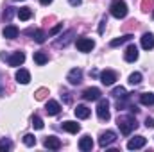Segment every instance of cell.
<instances>
[{"label": "cell", "instance_id": "14", "mask_svg": "<svg viewBox=\"0 0 154 152\" xmlns=\"http://www.w3.org/2000/svg\"><path fill=\"white\" fill-rule=\"evenodd\" d=\"M45 111L50 114V116H56V114L61 111V106H59V102H56V100H48L47 106H45Z\"/></svg>", "mask_w": 154, "mask_h": 152}, {"label": "cell", "instance_id": "10", "mask_svg": "<svg viewBox=\"0 0 154 152\" xmlns=\"http://www.w3.org/2000/svg\"><path fill=\"white\" fill-rule=\"evenodd\" d=\"M124 57H125L127 63H134V61L138 59V48H136V45H129V47L125 48Z\"/></svg>", "mask_w": 154, "mask_h": 152}, {"label": "cell", "instance_id": "22", "mask_svg": "<svg viewBox=\"0 0 154 152\" xmlns=\"http://www.w3.org/2000/svg\"><path fill=\"white\" fill-rule=\"evenodd\" d=\"M34 61L38 63L39 66H41V65H47V63H48V56H47L45 52H34Z\"/></svg>", "mask_w": 154, "mask_h": 152}, {"label": "cell", "instance_id": "32", "mask_svg": "<svg viewBox=\"0 0 154 152\" xmlns=\"http://www.w3.org/2000/svg\"><path fill=\"white\" fill-rule=\"evenodd\" d=\"M0 147H2V149H11V141H9V140H2V141H0Z\"/></svg>", "mask_w": 154, "mask_h": 152}, {"label": "cell", "instance_id": "33", "mask_svg": "<svg viewBox=\"0 0 154 152\" xmlns=\"http://www.w3.org/2000/svg\"><path fill=\"white\" fill-rule=\"evenodd\" d=\"M145 127H147V129H154V120L152 118H147V120H145Z\"/></svg>", "mask_w": 154, "mask_h": 152}, {"label": "cell", "instance_id": "17", "mask_svg": "<svg viewBox=\"0 0 154 152\" xmlns=\"http://www.w3.org/2000/svg\"><path fill=\"white\" fill-rule=\"evenodd\" d=\"M2 34H4V38H7V39H14L18 36V27L16 25H7V27H4Z\"/></svg>", "mask_w": 154, "mask_h": 152}, {"label": "cell", "instance_id": "12", "mask_svg": "<svg viewBox=\"0 0 154 152\" xmlns=\"http://www.w3.org/2000/svg\"><path fill=\"white\" fill-rule=\"evenodd\" d=\"M43 145H45L47 149H52V150L61 149V141H59V138H56V136H48V138H45Z\"/></svg>", "mask_w": 154, "mask_h": 152}, {"label": "cell", "instance_id": "6", "mask_svg": "<svg viewBox=\"0 0 154 152\" xmlns=\"http://www.w3.org/2000/svg\"><path fill=\"white\" fill-rule=\"evenodd\" d=\"M145 143H147V140H145L143 136H134V138H131V140H129L127 149H129V150H138V149L145 147Z\"/></svg>", "mask_w": 154, "mask_h": 152}, {"label": "cell", "instance_id": "2", "mask_svg": "<svg viewBox=\"0 0 154 152\" xmlns=\"http://www.w3.org/2000/svg\"><path fill=\"white\" fill-rule=\"evenodd\" d=\"M109 11H111V14H113L115 18H118V20L127 16V5H125V2H124V0H113V4H111Z\"/></svg>", "mask_w": 154, "mask_h": 152}, {"label": "cell", "instance_id": "3", "mask_svg": "<svg viewBox=\"0 0 154 152\" xmlns=\"http://www.w3.org/2000/svg\"><path fill=\"white\" fill-rule=\"evenodd\" d=\"M97 116L102 120V122H108L109 120V102L106 99H99V104H97Z\"/></svg>", "mask_w": 154, "mask_h": 152}, {"label": "cell", "instance_id": "30", "mask_svg": "<svg viewBox=\"0 0 154 152\" xmlns=\"http://www.w3.org/2000/svg\"><path fill=\"white\" fill-rule=\"evenodd\" d=\"M154 5V0H142V11H149Z\"/></svg>", "mask_w": 154, "mask_h": 152}, {"label": "cell", "instance_id": "23", "mask_svg": "<svg viewBox=\"0 0 154 152\" xmlns=\"http://www.w3.org/2000/svg\"><path fill=\"white\" fill-rule=\"evenodd\" d=\"M131 39H133V36H131V34H125V36H120V38L113 39L109 45H111V47H118V45H122V43H125V41H131Z\"/></svg>", "mask_w": 154, "mask_h": 152}, {"label": "cell", "instance_id": "4", "mask_svg": "<svg viewBox=\"0 0 154 152\" xmlns=\"http://www.w3.org/2000/svg\"><path fill=\"white\" fill-rule=\"evenodd\" d=\"M115 141H116V132H113V131H106V132H102L100 138H99V145H100V147H109V145L115 143Z\"/></svg>", "mask_w": 154, "mask_h": 152}, {"label": "cell", "instance_id": "19", "mask_svg": "<svg viewBox=\"0 0 154 152\" xmlns=\"http://www.w3.org/2000/svg\"><path fill=\"white\" fill-rule=\"evenodd\" d=\"M90 114H91V111H90L86 106H77L75 108V116L77 118H82V120H84V118H88Z\"/></svg>", "mask_w": 154, "mask_h": 152}, {"label": "cell", "instance_id": "21", "mask_svg": "<svg viewBox=\"0 0 154 152\" xmlns=\"http://www.w3.org/2000/svg\"><path fill=\"white\" fill-rule=\"evenodd\" d=\"M140 102L143 106H152L154 104V93H142L140 95Z\"/></svg>", "mask_w": 154, "mask_h": 152}, {"label": "cell", "instance_id": "28", "mask_svg": "<svg viewBox=\"0 0 154 152\" xmlns=\"http://www.w3.org/2000/svg\"><path fill=\"white\" fill-rule=\"evenodd\" d=\"M45 38H47V34H45L43 31H36V32H34V41H36V43H43Z\"/></svg>", "mask_w": 154, "mask_h": 152}, {"label": "cell", "instance_id": "9", "mask_svg": "<svg viewBox=\"0 0 154 152\" xmlns=\"http://www.w3.org/2000/svg\"><path fill=\"white\" fill-rule=\"evenodd\" d=\"M66 81L70 82V84H79L81 81H82V70L81 68H72L70 70V74H68V77H66Z\"/></svg>", "mask_w": 154, "mask_h": 152}, {"label": "cell", "instance_id": "20", "mask_svg": "<svg viewBox=\"0 0 154 152\" xmlns=\"http://www.w3.org/2000/svg\"><path fill=\"white\" fill-rule=\"evenodd\" d=\"M16 14H18V18H20L22 22H27V20H29V18L32 16V11H31L29 7H22V9H20L18 13H16Z\"/></svg>", "mask_w": 154, "mask_h": 152}, {"label": "cell", "instance_id": "29", "mask_svg": "<svg viewBox=\"0 0 154 152\" xmlns=\"http://www.w3.org/2000/svg\"><path fill=\"white\" fill-rule=\"evenodd\" d=\"M32 127H34V129H43V120H41L39 116H34V118H32Z\"/></svg>", "mask_w": 154, "mask_h": 152}, {"label": "cell", "instance_id": "18", "mask_svg": "<svg viewBox=\"0 0 154 152\" xmlns=\"http://www.w3.org/2000/svg\"><path fill=\"white\" fill-rule=\"evenodd\" d=\"M79 149H81V150H91V149H93V140H91V138H90V136H82V138H81V141H79Z\"/></svg>", "mask_w": 154, "mask_h": 152}, {"label": "cell", "instance_id": "25", "mask_svg": "<svg viewBox=\"0 0 154 152\" xmlns=\"http://www.w3.org/2000/svg\"><path fill=\"white\" fill-rule=\"evenodd\" d=\"M140 82H142V74H140V72H134V74L129 75V84L136 86V84H140Z\"/></svg>", "mask_w": 154, "mask_h": 152}, {"label": "cell", "instance_id": "26", "mask_svg": "<svg viewBox=\"0 0 154 152\" xmlns=\"http://www.w3.org/2000/svg\"><path fill=\"white\" fill-rule=\"evenodd\" d=\"M23 143H25L27 147H34V145H36V136H34V134H25V136H23Z\"/></svg>", "mask_w": 154, "mask_h": 152}, {"label": "cell", "instance_id": "27", "mask_svg": "<svg viewBox=\"0 0 154 152\" xmlns=\"http://www.w3.org/2000/svg\"><path fill=\"white\" fill-rule=\"evenodd\" d=\"M47 95H48V90H47V88H41V90H38V91L34 93L36 100H45V99H47Z\"/></svg>", "mask_w": 154, "mask_h": 152}, {"label": "cell", "instance_id": "1", "mask_svg": "<svg viewBox=\"0 0 154 152\" xmlns=\"http://www.w3.org/2000/svg\"><path fill=\"white\" fill-rule=\"evenodd\" d=\"M118 127H120V132L124 136H129L131 131H134L138 127V123H136L134 116H131V114L129 116H118Z\"/></svg>", "mask_w": 154, "mask_h": 152}, {"label": "cell", "instance_id": "36", "mask_svg": "<svg viewBox=\"0 0 154 152\" xmlns=\"http://www.w3.org/2000/svg\"><path fill=\"white\" fill-rule=\"evenodd\" d=\"M68 2H70L74 7H77V5H81V2H82V0H68Z\"/></svg>", "mask_w": 154, "mask_h": 152}, {"label": "cell", "instance_id": "39", "mask_svg": "<svg viewBox=\"0 0 154 152\" xmlns=\"http://www.w3.org/2000/svg\"><path fill=\"white\" fill-rule=\"evenodd\" d=\"M152 16H154V14H152Z\"/></svg>", "mask_w": 154, "mask_h": 152}, {"label": "cell", "instance_id": "24", "mask_svg": "<svg viewBox=\"0 0 154 152\" xmlns=\"http://www.w3.org/2000/svg\"><path fill=\"white\" fill-rule=\"evenodd\" d=\"M113 97L115 99H127V91H125V88H122V86H118L113 90Z\"/></svg>", "mask_w": 154, "mask_h": 152}, {"label": "cell", "instance_id": "8", "mask_svg": "<svg viewBox=\"0 0 154 152\" xmlns=\"http://www.w3.org/2000/svg\"><path fill=\"white\" fill-rule=\"evenodd\" d=\"M82 99L84 100H99L100 99V90L99 88H86L82 91Z\"/></svg>", "mask_w": 154, "mask_h": 152}, {"label": "cell", "instance_id": "5", "mask_svg": "<svg viewBox=\"0 0 154 152\" xmlns=\"http://www.w3.org/2000/svg\"><path fill=\"white\" fill-rule=\"evenodd\" d=\"M77 48L81 50V52H91L93 50V47H95V41L91 38H79L75 41Z\"/></svg>", "mask_w": 154, "mask_h": 152}, {"label": "cell", "instance_id": "13", "mask_svg": "<svg viewBox=\"0 0 154 152\" xmlns=\"http://www.w3.org/2000/svg\"><path fill=\"white\" fill-rule=\"evenodd\" d=\"M63 129L66 132H70V134H77L81 131V125L77 122H74V120H66V122H63Z\"/></svg>", "mask_w": 154, "mask_h": 152}, {"label": "cell", "instance_id": "35", "mask_svg": "<svg viewBox=\"0 0 154 152\" xmlns=\"http://www.w3.org/2000/svg\"><path fill=\"white\" fill-rule=\"evenodd\" d=\"M108 22H106V18H102V22H100V27H99V32H104V25H106Z\"/></svg>", "mask_w": 154, "mask_h": 152}, {"label": "cell", "instance_id": "38", "mask_svg": "<svg viewBox=\"0 0 154 152\" xmlns=\"http://www.w3.org/2000/svg\"><path fill=\"white\" fill-rule=\"evenodd\" d=\"M14 2H18V0H14Z\"/></svg>", "mask_w": 154, "mask_h": 152}, {"label": "cell", "instance_id": "15", "mask_svg": "<svg viewBox=\"0 0 154 152\" xmlns=\"http://www.w3.org/2000/svg\"><path fill=\"white\" fill-rule=\"evenodd\" d=\"M14 77H16V81H18L20 84H29V82H31V74H29L25 68H20Z\"/></svg>", "mask_w": 154, "mask_h": 152}, {"label": "cell", "instance_id": "11", "mask_svg": "<svg viewBox=\"0 0 154 152\" xmlns=\"http://www.w3.org/2000/svg\"><path fill=\"white\" fill-rule=\"evenodd\" d=\"M23 61H25V54L18 50L9 57V66H20V65H23Z\"/></svg>", "mask_w": 154, "mask_h": 152}, {"label": "cell", "instance_id": "34", "mask_svg": "<svg viewBox=\"0 0 154 152\" xmlns=\"http://www.w3.org/2000/svg\"><path fill=\"white\" fill-rule=\"evenodd\" d=\"M11 16H13V7H9V9H7V11L4 13V18H5V20H9Z\"/></svg>", "mask_w": 154, "mask_h": 152}, {"label": "cell", "instance_id": "37", "mask_svg": "<svg viewBox=\"0 0 154 152\" xmlns=\"http://www.w3.org/2000/svg\"><path fill=\"white\" fill-rule=\"evenodd\" d=\"M39 2H41L43 5H48V4H52V0H39Z\"/></svg>", "mask_w": 154, "mask_h": 152}, {"label": "cell", "instance_id": "16", "mask_svg": "<svg viewBox=\"0 0 154 152\" xmlns=\"http://www.w3.org/2000/svg\"><path fill=\"white\" fill-rule=\"evenodd\" d=\"M142 47H143L145 50H152L154 48V36L151 32H145V34L142 36Z\"/></svg>", "mask_w": 154, "mask_h": 152}, {"label": "cell", "instance_id": "7", "mask_svg": "<svg viewBox=\"0 0 154 152\" xmlns=\"http://www.w3.org/2000/svg\"><path fill=\"white\" fill-rule=\"evenodd\" d=\"M115 81H116V74L113 70H104L100 74V82L104 86H111V84H115Z\"/></svg>", "mask_w": 154, "mask_h": 152}, {"label": "cell", "instance_id": "31", "mask_svg": "<svg viewBox=\"0 0 154 152\" xmlns=\"http://www.w3.org/2000/svg\"><path fill=\"white\" fill-rule=\"evenodd\" d=\"M61 29H63V25H61V23H57V25H56V27H54V29H52V31L48 32V36H56V34H57V32H59Z\"/></svg>", "mask_w": 154, "mask_h": 152}]
</instances>
